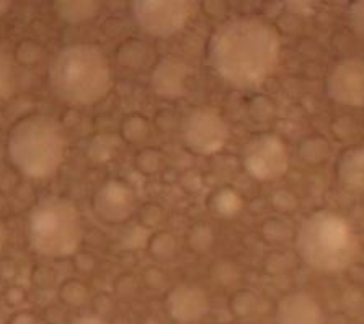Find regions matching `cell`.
Returning <instances> with one entry per match:
<instances>
[{
	"label": "cell",
	"mask_w": 364,
	"mask_h": 324,
	"mask_svg": "<svg viewBox=\"0 0 364 324\" xmlns=\"http://www.w3.org/2000/svg\"><path fill=\"white\" fill-rule=\"evenodd\" d=\"M281 38L260 19H234L219 25L208 45V59L225 84L242 90L262 87L277 70Z\"/></svg>",
	"instance_id": "6da1fadb"
},
{
	"label": "cell",
	"mask_w": 364,
	"mask_h": 324,
	"mask_svg": "<svg viewBox=\"0 0 364 324\" xmlns=\"http://www.w3.org/2000/svg\"><path fill=\"white\" fill-rule=\"evenodd\" d=\"M54 95L69 105L90 107L102 102L113 87L107 54L95 45H70L54 56L48 73Z\"/></svg>",
	"instance_id": "7a4b0ae2"
},
{
	"label": "cell",
	"mask_w": 364,
	"mask_h": 324,
	"mask_svg": "<svg viewBox=\"0 0 364 324\" xmlns=\"http://www.w3.org/2000/svg\"><path fill=\"white\" fill-rule=\"evenodd\" d=\"M297 254L318 272L346 271L360 256V239L338 213L321 210L309 215L296 233Z\"/></svg>",
	"instance_id": "3957f363"
},
{
	"label": "cell",
	"mask_w": 364,
	"mask_h": 324,
	"mask_svg": "<svg viewBox=\"0 0 364 324\" xmlns=\"http://www.w3.org/2000/svg\"><path fill=\"white\" fill-rule=\"evenodd\" d=\"M7 152L10 162L26 177H53L65 157L63 130L48 115H28L9 131Z\"/></svg>",
	"instance_id": "277c9868"
},
{
	"label": "cell",
	"mask_w": 364,
	"mask_h": 324,
	"mask_svg": "<svg viewBox=\"0 0 364 324\" xmlns=\"http://www.w3.org/2000/svg\"><path fill=\"white\" fill-rule=\"evenodd\" d=\"M26 233L31 249L51 259L74 256L84 238L79 210L64 199L44 200L33 208Z\"/></svg>",
	"instance_id": "5b68a950"
},
{
	"label": "cell",
	"mask_w": 364,
	"mask_h": 324,
	"mask_svg": "<svg viewBox=\"0 0 364 324\" xmlns=\"http://www.w3.org/2000/svg\"><path fill=\"white\" fill-rule=\"evenodd\" d=\"M181 140L195 155L213 156L229 141V126L219 110L200 107L185 117L181 123Z\"/></svg>",
	"instance_id": "8992f818"
},
{
	"label": "cell",
	"mask_w": 364,
	"mask_h": 324,
	"mask_svg": "<svg viewBox=\"0 0 364 324\" xmlns=\"http://www.w3.org/2000/svg\"><path fill=\"white\" fill-rule=\"evenodd\" d=\"M131 12L139 28L156 38H170L188 23L191 5L181 0H137Z\"/></svg>",
	"instance_id": "52a82bcc"
},
{
	"label": "cell",
	"mask_w": 364,
	"mask_h": 324,
	"mask_svg": "<svg viewBox=\"0 0 364 324\" xmlns=\"http://www.w3.org/2000/svg\"><path fill=\"white\" fill-rule=\"evenodd\" d=\"M242 162L253 179L260 182L277 180L288 172V147L277 135H258L244 146Z\"/></svg>",
	"instance_id": "ba28073f"
},
{
	"label": "cell",
	"mask_w": 364,
	"mask_h": 324,
	"mask_svg": "<svg viewBox=\"0 0 364 324\" xmlns=\"http://www.w3.org/2000/svg\"><path fill=\"white\" fill-rule=\"evenodd\" d=\"M327 93L345 107L364 105V59L346 58L335 64L327 79Z\"/></svg>",
	"instance_id": "9c48e42d"
},
{
	"label": "cell",
	"mask_w": 364,
	"mask_h": 324,
	"mask_svg": "<svg viewBox=\"0 0 364 324\" xmlns=\"http://www.w3.org/2000/svg\"><path fill=\"white\" fill-rule=\"evenodd\" d=\"M92 208L103 223L121 224L134 215L136 195L131 187L121 180H107L93 194Z\"/></svg>",
	"instance_id": "30bf717a"
},
{
	"label": "cell",
	"mask_w": 364,
	"mask_h": 324,
	"mask_svg": "<svg viewBox=\"0 0 364 324\" xmlns=\"http://www.w3.org/2000/svg\"><path fill=\"white\" fill-rule=\"evenodd\" d=\"M168 316L180 324H191L203 320L209 311L206 292L195 283H180L165 298Z\"/></svg>",
	"instance_id": "8fae6325"
},
{
	"label": "cell",
	"mask_w": 364,
	"mask_h": 324,
	"mask_svg": "<svg viewBox=\"0 0 364 324\" xmlns=\"http://www.w3.org/2000/svg\"><path fill=\"white\" fill-rule=\"evenodd\" d=\"M190 66L176 58H164L157 63L151 75V87L157 97L176 100L186 93Z\"/></svg>",
	"instance_id": "7c38bea8"
},
{
	"label": "cell",
	"mask_w": 364,
	"mask_h": 324,
	"mask_svg": "<svg viewBox=\"0 0 364 324\" xmlns=\"http://www.w3.org/2000/svg\"><path fill=\"white\" fill-rule=\"evenodd\" d=\"M277 324H323V313L316 298L306 292H292L278 301Z\"/></svg>",
	"instance_id": "4fadbf2b"
},
{
	"label": "cell",
	"mask_w": 364,
	"mask_h": 324,
	"mask_svg": "<svg viewBox=\"0 0 364 324\" xmlns=\"http://www.w3.org/2000/svg\"><path fill=\"white\" fill-rule=\"evenodd\" d=\"M336 174L341 185L353 192H364V146L351 147L341 155Z\"/></svg>",
	"instance_id": "5bb4252c"
},
{
	"label": "cell",
	"mask_w": 364,
	"mask_h": 324,
	"mask_svg": "<svg viewBox=\"0 0 364 324\" xmlns=\"http://www.w3.org/2000/svg\"><path fill=\"white\" fill-rule=\"evenodd\" d=\"M54 10L68 23L79 25L95 19L100 12V4L92 2V0H85V2H80V0H75V2L60 0V2L54 4Z\"/></svg>",
	"instance_id": "9a60e30c"
},
{
	"label": "cell",
	"mask_w": 364,
	"mask_h": 324,
	"mask_svg": "<svg viewBox=\"0 0 364 324\" xmlns=\"http://www.w3.org/2000/svg\"><path fill=\"white\" fill-rule=\"evenodd\" d=\"M209 207H211V210L216 213L218 216L232 218L242 211V208H244V200H242L239 192L225 187V189L218 190L216 194L211 197Z\"/></svg>",
	"instance_id": "2e32d148"
},
{
	"label": "cell",
	"mask_w": 364,
	"mask_h": 324,
	"mask_svg": "<svg viewBox=\"0 0 364 324\" xmlns=\"http://www.w3.org/2000/svg\"><path fill=\"white\" fill-rule=\"evenodd\" d=\"M149 46L141 40H128L118 48L117 59L128 69H141L147 61Z\"/></svg>",
	"instance_id": "e0dca14e"
},
{
	"label": "cell",
	"mask_w": 364,
	"mask_h": 324,
	"mask_svg": "<svg viewBox=\"0 0 364 324\" xmlns=\"http://www.w3.org/2000/svg\"><path fill=\"white\" fill-rule=\"evenodd\" d=\"M149 131H151V123L141 113H129L119 125L121 138L129 145H137V142L144 141L149 136Z\"/></svg>",
	"instance_id": "ac0fdd59"
},
{
	"label": "cell",
	"mask_w": 364,
	"mask_h": 324,
	"mask_svg": "<svg viewBox=\"0 0 364 324\" xmlns=\"http://www.w3.org/2000/svg\"><path fill=\"white\" fill-rule=\"evenodd\" d=\"M88 287L77 278L65 280V282L59 287V298L64 305L73 306V308H79V306H84L88 301Z\"/></svg>",
	"instance_id": "d6986e66"
},
{
	"label": "cell",
	"mask_w": 364,
	"mask_h": 324,
	"mask_svg": "<svg viewBox=\"0 0 364 324\" xmlns=\"http://www.w3.org/2000/svg\"><path fill=\"white\" fill-rule=\"evenodd\" d=\"M147 251L154 259L167 261L176 252V241L170 233L159 231L149 238Z\"/></svg>",
	"instance_id": "ffe728a7"
},
{
	"label": "cell",
	"mask_w": 364,
	"mask_h": 324,
	"mask_svg": "<svg viewBox=\"0 0 364 324\" xmlns=\"http://www.w3.org/2000/svg\"><path fill=\"white\" fill-rule=\"evenodd\" d=\"M43 54H44L43 46L38 41L30 40V38H25V40L16 43V46L14 49L15 61L20 66H23V68L36 66L41 61Z\"/></svg>",
	"instance_id": "44dd1931"
},
{
	"label": "cell",
	"mask_w": 364,
	"mask_h": 324,
	"mask_svg": "<svg viewBox=\"0 0 364 324\" xmlns=\"http://www.w3.org/2000/svg\"><path fill=\"white\" fill-rule=\"evenodd\" d=\"M119 141L114 136H98L88 146V156L93 162L112 161L114 151L118 150Z\"/></svg>",
	"instance_id": "7402d4cb"
},
{
	"label": "cell",
	"mask_w": 364,
	"mask_h": 324,
	"mask_svg": "<svg viewBox=\"0 0 364 324\" xmlns=\"http://www.w3.org/2000/svg\"><path fill=\"white\" fill-rule=\"evenodd\" d=\"M164 164V156L157 150H142L134 157V167L144 175H154L161 170Z\"/></svg>",
	"instance_id": "603a6c76"
},
{
	"label": "cell",
	"mask_w": 364,
	"mask_h": 324,
	"mask_svg": "<svg viewBox=\"0 0 364 324\" xmlns=\"http://www.w3.org/2000/svg\"><path fill=\"white\" fill-rule=\"evenodd\" d=\"M186 241H188V246L191 251L206 252L211 249V246L214 243V233L208 224L200 223L190 229Z\"/></svg>",
	"instance_id": "cb8c5ba5"
},
{
	"label": "cell",
	"mask_w": 364,
	"mask_h": 324,
	"mask_svg": "<svg viewBox=\"0 0 364 324\" xmlns=\"http://www.w3.org/2000/svg\"><path fill=\"white\" fill-rule=\"evenodd\" d=\"M330 155L328 142L322 138H311L302 145V157L309 164H318Z\"/></svg>",
	"instance_id": "d4e9b609"
},
{
	"label": "cell",
	"mask_w": 364,
	"mask_h": 324,
	"mask_svg": "<svg viewBox=\"0 0 364 324\" xmlns=\"http://www.w3.org/2000/svg\"><path fill=\"white\" fill-rule=\"evenodd\" d=\"M14 90V68L7 54L0 51V102Z\"/></svg>",
	"instance_id": "484cf974"
},
{
	"label": "cell",
	"mask_w": 364,
	"mask_h": 324,
	"mask_svg": "<svg viewBox=\"0 0 364 324\" xmlns=\"http://www.w3.org/2000/svg\"><path fill=\"white\" fill-rule=\"evenodd\" d=\"M348 19L351 30L355 31V35L364 41V0L355 2L348 10Z\"/></svg>",
	"instance_id": "4316f807"
},
{
	"label": "cell",
	"mask_w": 364,
	"mask_h": 324,
	"mask_svg": "<svg viewBox=\"0 0 364 324\" xmlns=\"http://www.w3.org/2000/svg\"><path fill=\"white\" fill-rule=\"evenodd\" d=\"M16 263L12 259H2L0 261V280H12L16 277Z\"/></svg>",
	"instance_id": "83f0119b"
},
{
	"label": "cell",
	"mask_w": 364,
	"mask_h": 324,
	"mask_svg": "<svg viewBox=\"0 0 364 324\" xmlns=\"http://www.w3.org/2000/svg\"><path fill=\"white\" fill-rule=\"evenodd\" d=\"M149 211H156V218H152V219L147 218L146 219L144 215H141V218H144V219H141V221H142V224H146V226H152V223L154 224L159 223L157 218L162 216V211H161V208L156 207V205H146L144 208H142V213H146V215H149ZM151 215H152V213H151Z\"/></svg>",
	"instance_id": "f1b7e54d"
},
{
	"label": "cell",
	"mask_w": 364,
	"mask_h": 324,
	"mask_svg": "<svg viewBox=\"0 0 364 324\" xmlns=\"http://www.w3.org/2000/svg\"><path fill=\"white\" fill-rule=\"evenodd\" d=\"M10 324H40V323H38V318L35 315H31V313H18V315H15L12 318Z\"/></svg>",
	"instance_id": "f546056e"
},
{
	"label": "cell",
	"mask_w": 364,
	"mask_h": 324,
	"mask_svg": "<svg viewBox=\"0 0 364 324\" xmlns=\"http://www.w3.org/2000/svg\"><path fill=\"white\" fill-rule=\"evenodd\" d=\"M69 324H108L105 320H102L100 316H80L75 318V320L70 321Z\"/></svg>",
	"instance_id": "4dcf8cb0"
},
{
	"label": "cell",
	"mask_w": 364,
	"mask_h": 324,
	"mask_svg": "<svg viewBox=\"0 0 364 324\" xmlns=\"http://www.w3.org/2000/svg\"><path fill=\"white\" fill-rule=\"evenodd\" d=\"M23 298H25V293L21 292V288H10L7 292V300L10 301V305H16Z\"/></svg>",
	"instance_id": "1f68e13d"
},
{
	"label": "cell",
	"mask_w": 364,
	"mask_h": 324,
	"mask_svg": "<svg viewBox=\"0 0 364 324\" xmlns=\"http://www.w3.org/2000/svg\"><path fill=\"white\" fill-rule=\"evenodd\" d=\"M288 9L292 10V12H297V14H306V10L311 9V5L306 4V2H291L288 4Z\"/></svg>",
	"instance_id": "d6a6232c"
},
{
	"label": "cell",
	"mask_w": 364,
	"mask_h": 324,
	"mask_svg": "<svg viewBox=\"0 0 364 324\" xmlns=\"http://www.w3.org/2000/svg\"><path fill=\"white\" fill-rule=\"evenodd\" d=\"M5 243H7V229H5V224L0 219V254H2Z\"/></svg>",
	"instance_id": "836d02e7"
},
{
	"label": "cell",
	"mask_w": 364,
	"mask_h": 324,
	"mask_svg": "<svg viewBox=\"0 0 364 324\" xmlns=\"http://www.w3.org/2000/svg\"><path fill=\"white\" fill-rule=\"evenodd\" d=\"M10 7H12V4L10 2H4V0H0V16H4L5 14L9 12Z\"/></svg>",
	"instance_id": "e575fe53"
}]
</instances>
